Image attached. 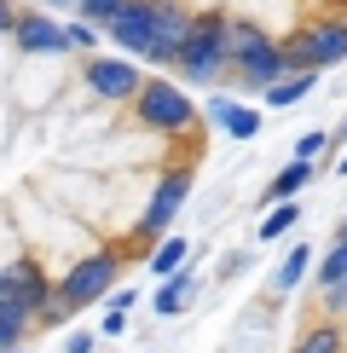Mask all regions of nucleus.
Wrapping results in <instances>:
<instances>
[{
	"mask_svg": "<svg viewBox=\"0 0 347 353\" xmlns=\"http://www.w3.org/2000/svg\"><path fill=\"white\" fill-rule=\"evenodd\" d=\"M185 255H191L185 238H162V243H156V255H151V272H156V278H174V272L185 267Z\"/></svg>",
	"mask_w": 347,
	"mask_h": 353,
	"instance_id": "obj_11",
	"label": "nucleus"
},
{
	"mask_svg": "<svg viewBox=\"0 0 347 353\" xmlns=\"http://www.w3.org/2000/svg\"><path fill=\"white\" fill-rule=\"evenodd\" d=\"M318 284H324V290L347 284V232L336 238V249H330V255H324V267H318Z\"/></svg>",
	"mask_w": 347,
	"mask_h": 353,
	"instance_id": "obj_14",
	"label": "nucleus"
},
{
	"mask_svg": "<svg viewBox=\"0 0 347 353\" xmlns=\"http://www.w3.org/2000/svg\"><path fill=\"white\" fill-rule=\"evenodd\" d=\"M341 174H347V163H341Z\"/></svg>",
	"mask_w": 347,
	"mask_h": 353,
	"instance_id": "obj_21",
	"label": "nucleus"
},
{
	"mask_svg": "<svg viewBox=\"0 0 347 353\" xmlns=\"http://www.w3.org/2000/svg\"><path fill=\"white\" fill-rule=\"evenodd\" d=\"M313 174H318V168L307 163V157H295V163H289V168L278 174V180H272V203H284V197H295V191H301V185H307V180H313Z\"/></svg>",
	"mask_w": 347,
	"mask_h": 353,
	"instance_id": "obj_10",
	"label": "nucleus"
},
{
	"mask_svg": "<svg viewBox=\"0 0 347 353\" xmlns=\"http://www.w3.org/2000/svg\"><path fill=\"white\" fill-rule=\"evenodd\" d=\"M185 197H191V174H185V168L162 174V180H156V191H151V209H145V220H139V238H156V232H168V226H174V214L185 209Z\"/></svg>",
	"mask_w": 347,
	"mask_h": 353,
	"instance_id": "obj_5",
	"label": "nucleus"
},
{
	"mask_svg": "<svg viewBox=\"0 0 347 353\" xmlns=\"http://www.w3.org/2000/svg\"><path fill=\"white\" fill-rule=\"evenodd\" d=\"M295 220H301V209H295V197H284L278 209H272L266 220H260V238H266V243H272V238H284V232L295 226Z\"/></svg>",
	"mask_w": 347,
	"mask_h": 353,
	"instance_id": "obj_15",
	"label": "nucleus"
},
{
	"mask_svg": "<svg viewBox=\"0 0 347 353\" xmlns=\"http://www.w3.org/2000/svg\"><path fill=\"white\" fill-rule=\"evenodd\" d=\"M341 18H347V12H341Z\"/></svg>",
	"mask_w": 347,
	"mask_h": 353,
	"instance_id": "obj_22",
	"label": "nucleus"
},
{
	"mask_svg": "<svg viewBox=\"0 0 347 353\" xmlns=\"http://www.w3.org/2000/svg\"><path fill=\"white\" fill-rule=\"evenodd\" d=\"M134 122L151 128V134H185V128L197 122V110L174 81H145L139 99H134Z\"/></svg>",
	"mask_w": 347,
	"mask_h": 353,
	"instance_id": "obj_2",
	"label": "nucleus"
},
{
	"mask_svg": "<svg viewBox=\"0 0 347 353\" xmlns=\"http://www.w3.org/2000/svg\"><path fill=\"white\" fill-rule=\"evenodd\" d=\"M324 145H330L324 134H301V145H295V157H307V163H313V157H318V151H324Z\"/></svg>",
	"mask_w": 347,
	"mask_h": 353,
	"instance_id": "obj_17",
	"label": "nucleus"
},
{
	"mask_svg": "<svg viewBox=\"0 0 347 353\" xmlns=\"http://www.w3.org/2000/svg\"><path fill=\"white\" fill-rule=\"evenodd\" d=\"M70 353H93V336H70Z\"/></svg>",
	"mask_w": 347,
	"mask_h": 353,
	"instance_id": "obj_20",
	"label": "nucleus"
},
{
	"mask_svg": "<svg viewBox=\"0 0 347 353\" xmlns=\"http://www.w3.org/2000/svg\"><path fill=\"white\" fill-rule=\"evenodd\" d=\"M185 296H191V272H174L168 278V284L162 290H156V313H162V319H174V313H185Z\"/></svg>",
	"mask_w": 347,
	"mask_h": 353,
	"instance_id": "obj_9",
	"label": "nucleus"
},
{
	"mask_svg": "<svg viewBox=\"0 0 347 353\" xmlns=\"http://www.w3.org/2000/svg\"><path fill=\"white\" fill-rule=\"evenodd\" d=\"M313 81H318V70H301V76H284L278 87H266V99H272V105H295L301 93H313Z\"/></svg>",
	"mask_w": 347,
	"mask_h": 353,
	"instance_id": "obj_12",
	"label": "nucleus"
},
{
	"mask_svg": "<svg viewBox=\"0 0 347 353\" xmlns=\"http://www.w3.org/2000/svg\"><path fill=\"white\" fill-rule=\"evenodd\" d=\"M35 319H41V313L18 296V290H12V284H0V353H18Z\"/></svg>",
	"mask_w": 347,
	"mask_h": 353,
	"instance_id": "obj_6",
	"label": "nucleus"
},
{
	"mask_svg": "<svg viewBox=\"0 0 347 353\" xmlns=\"http://www.w3.org/2000/svg\"><path fill=\"white\" fill-rule=\"evenodd\" d=\"M122 325H127V313H116V307H110V313H105V336H122Z\"/></svg>",
	"mask_w": 347,
	"mask_h": 353,
	"instance_id": "obj_18",
	"label": "nucleus"
},
{
	"mask_svg": "<svg viewBox=\"0 0 347 353\" xmlns=\"http://www.w3.org/2000/svg\"><path fill=\"white\" fill-rule=\"evenodd\" d=\"M330 313H347V284H336V290H330Z\"/></svg>",
	"mask_w": 347,
	"mask_h": 353,
	"instance_id": "obj_19",
	"label": "nucleus"
},
{
	"mask_svg": "<svg viewBox=\"0 0 347 353\" xmlns=\"http://www.w3.org/2000/svg\"><path fill=\"white\" fill-rule=\"evenodd\" d=\"M295 353H341V330H336V325H318V330L301 336Z\"/></svg>",
	"mask_w": 347,
	"mask_h": 353,
	"instance_id": "obj_16",
	"label": "nucleus"
},
{
	"mask_svg": "<svg viewBox=\"0 0 347 353\" xmlns=\"http://www.w3.org/2000/svg\"><path fill=\"white\" fill-rule=\"evenodd\" d=\"M307 261H313V249H307V243H295V249L284 255V267H278V290H284V296L301 284V278H307Z\"/></svg>",
	"mask_w": 347,
	"mask_h": 353,
	"instance_id": "obj_13",
	"label": "nucleus"
},
{
	"mask_svg": "<svg viewBox=\"0 0 347 353\" xmlns=\"http://www.w3.org/2000/svg\"><path fill=\"white\" fill-rule=\"evenodd\" d=\"M214 116H220V128H226L231 139H255V134H260V116H255L249 105H226V99H220Z\"/></svg>",
	"mask_w": 347,
	"mask_h": 353,
	"instance_id": "obj_8",
	"label": "nucleus"
},
{
	"mask_svg": "<svg viewBox=\"0 0 347 353\" xmlns=\"http://www.w3.org/2000/svg\"><path fill=\"white\" fill-rule=\"evenodd\" d=\"M0 284H12L29 307H35V313H47V307L58 301V290L47 284V278H41V267H35V261H6V267H0Z\"/></svg>",
	"mask_w": 347,
	"mask_h": 353,
	"instance_id": "obj_7",
	"label": "nucleus"
},
{
	"mask_svg": "<svg viewBox=\"0 0 347 353\" xmlns=\"http://www.w3.org/2000/svg\"><path fill=\"white\" fill-rule=\"evenodd\" d=\"M87 81H93L98 93L110 99V105H134L139 87H145V70H134L127 58H105V52H93V58H87Z\"/></svg>",
	"mask_w": 347,
	"mask_h": 353,
	"instance_id": "obj_4",
	"label": "nucleus"
},
{
	"mask_svg": "<svg viewBox=\"0 0 347 353\" xmlns=\"http://www.w3.org/2000/svg\"><path fill=\"white\" fill-rule=\"evenodd\" d=\"M289 47V64L295 70H324V64H341L347 58V18H324V23H307Z\"/></svg>",
	"mask_w": 347,
	"mask_h": 353,
	"instance_id": "obj_3",
	"label": "nucleus"
},
{
	"mask_svg": "<svg viewBox=\"0 0 347 353\" xmlns=\"http://www.w3.org/2000/svg\"><path fill=\"white\" fill-rule=\"evenodd\" d=\"M116 272H122V255H110V249H105V255H87V261H76V267L64 272V284H58V301H52L41 319H64V313H76V307H87V301L110 296Z\"/></svg>",
	"mask_w": 347,
	"mask_h": 353,
	"instance_id": "obj_1",
	"label": "nucleus"
}]
</instances>
